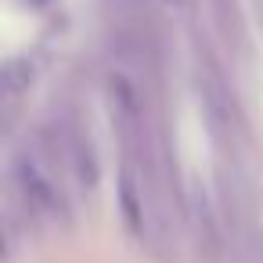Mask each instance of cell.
I'll use <instances>...</instances> for the list:
<instances>
[{
  "label": "cell",
  "instance_id": "6da1fadb",
  "mask_svg": "<svg viewBox=\"0 0 263 263\" xmlns=\"http://www.w3.org/2000/svg\"><path fill=\"white\" fill-rule=\"evenodd\" d=\"M15 187L22 195V205L29 216L58 223L65 220V195H62V180L54 177V170L40 159V152H26L15 159Z\"/></svg>",
  "mask_w": 263,
  "mask_h": 263
}]
</instances>
